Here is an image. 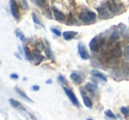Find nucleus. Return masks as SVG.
Wrapping results in <instances>:
<instances>
[{
	"label": "nucleus",
	"instance_id": "nucleus-26",
	"mask_svg": "<svg viewBox=\"0 0 129 120\" xmlns=\"http://www.w3.org/2000/svg\"><path fill=\"white\" fill-rule=\"evenodd\" d=\"M14 34H15V35L17 36V37H19L20 39V41H22V42H24L26 40V37H25V35L23 34V33L21 32V31L20 30L19 28H16L14 30Z\"/></svg>",
	"mask_w": 129,
	"mask_h": 120
},
{
	"label": "nucleus",
	"instance_id": "nucleus-16",
	"mask_svg": "<svg viewBox=\"0 0 129 120\" xmlns=\"http://www.w3.org/2000/svg\"><path fill=\"white\" fill-rule=\"evenodd\" d=\"M14 90L16 91V93L18 94L19 95H20V97H22V98L24 99L25 101H27V102H31V103H33V100L31 98H29L28 96L27 95V94L25 93V92L23 91V90H21L20 88H19L18 87H15L14 88Z\"/></svg>",
	"mask_w": 129,
	"mask_h": 120
},
{
	"label": "nucleus",
	"instance_id": "nucleus-31",
	"mask_svg": "<svg viewBox=\"0 0 129 120\" xmlns=\"http://www.w3.org/2000/svg\"><path fill=\"white\" fill-rule=\"evenodd\" d=\"M57 81H59V82L61 83V84L64 86V85H67V79L64 77L63 75H58V77H57Z\"/></svg>",
	"mask_w": 129,
	"mask_h": 120
},
{
	"label": "nucleus",
	"instance_id": "nucleus-9",
	"mask_svg": "<svg viewBox=\"0 0 129 120\" xmlns=\"http://www.w3.org/2000/svg\"><path fill=\"white\" fill-rule=\"evenodd\" d=\"M51 10H52V13H53V16L56 20H57V21H59V22L64 21V20H66V15H64V13H63V12H61L60 10L56 8L54 6H51Z\"/></svg>",
	"mask_w": 129,
	"mask_h": 120
},
{
	"label": "nucleus",
	"instance_id": "nucleus-7",
	"mask_svg": "<svg viewBox=\"0 0 129 120\" xmlns=\"http://www.w3.org/2000/svg\"><path fill=\"white\" fill-rule=\"evenodd\" d=\"M77 47H78V53H79L80 57H81L83 60L90 59V55L88 54L86 46H85V44L82 43V42H80V43H78Z\"/></svg>",
	"mask_w": 129,
	"mask_h": 120
},
{
	"label": "nucleus",
	"instance_id": "nucleus-34",
	"mask_svg": "<svg viewBox=\"0 0 129 120\" xmlns=\"http://www.w3.org/2000/svg\"><path fill=\"white\" fill-rule=\"evenodd\" d=\"M20 7L23 10H28V5H27V2L25 1V0H22L20 1Z\"/></svg>",
	"mask_w": 129,
	"mask_h": 120
},
{
	"label": "nucleus",
	"instance_id": "nucleus-6",
	"mask_svg": "<svg viewBox=\"0 0 129 120\" xmlns=\"http://www.w3.org/2000/svg\"><path fill=\"white\" fill-rule=\"evenodd\" d=\"M10 9H11V13L13 15V17L19 21L20 19V9H19V6L17 4V2L15 0H11L10 1Z\"/></svg>",
	"mask_w": 129,
	"mask_h": 120
},
{
	"label": "nucleus",
	"instance_id": "nucleus-5",
	"mask_svg": "<svg viewBox=\"0 0 129 120\" xmlns=\"http://www.w3.org/2000/svg\"><path fill=\"white\" fill-rule=\"evenodd\" d=\"M63 89H64V92L66 93V95H67L68 99L71 101V102H72L74 106L81 107V104H80L79 100H78V98L76 97L75 94L74 93V91H73L72 89H70V88H67V87H64V86H63Z\"/></svg>",
	"mask_w": 129,
	"mask_h": 120
},
{
	"label": "nucleus",
	"instance_id": "nucleus-33",
	"mask_svg": "<svg viewBox=\"0 0 129 120\" xmlns=\"http://www.w3.org/2000/svg\"><path fill=\"white\" fill-rule=\"evenodd\" d=\"M124 56H125V60H127V61L129 62V45L125 46V50H124Z\"/></svg>",
	"mask_w": 129,
	"mask_h": 120
},
{
	"label": "nucleus",
	"instance_id": "nucleus-40",
	"mask_svg": "<svg viewBox=\"0 0 129 120\" xmlns=\"http://www.w3.org/2000/svg\"><path fill=\"white\" fill-rule=\"evenodd\" d=\"M14 55H15V56H16V57H18V58H19V59H21V57H20V56H19V55H18V53H15V54H14Z\"/></svg>",
	"mask_w": 129,
	"mask_h": 120
},
{
	"label": "nucleus",
	"instance_id": "nucleus-14",
	"mask_svg": "<svg viewBox=\"0 0 129 120\" xmlns=\"http://www.w3.org/2000/svg\"><path fill=\"white\" fill-rule=\"evenodd\" d=\"M83 88H81V96H82V100L83 102H84L85 106L88 109H92L93 108V103H92V101L89 99V97L87 96L86 94L83 93Z\"/></svg>",
	"mask_w": 129,
	"mask_h": 120
},
{
	"label": "nucleus",
	"instance_id": "nucleus-12",
	"mask_svg": "<svg viewBox=\"0 0 129 120\" xmlns=\"http://www.w3.org/2000/svg\"><path fill=\"white\" fill-rule=\"evenodd\" d=\"M70 78L75 84H81V83H82V81H83L82 76H81V73L78 72H73L72 73L70 74Z\"/></svg>",
	"mask_w": 129,
	"mask_h": 120
},
{
	"label": "nucleus",
	"instance_id": "nucleus-29",
	"mask_svg": "<svg viewBox=\"0 0 129 120\" xmlns=\"http://www.w3.org/2000/svg\"><path fill=\"white\" fill-rule=\"evenodd\" d=\"M45 46L44 43H43V41H38L36 43V50H39V51H42V50H45Z\"/></svg>",
	"mask_w": 129,
	"mask_h": 120
},
{
	"label": "nucleus",
	"instance_id": "nucleus-41",
	"mask_svg": "<svg viewBox=\"0 0 129 120\" xmlns=\"http://www.w3.org/2000/svg\"><path fill=\"white\" fill-rule=\"evenodd\" d=\"M27 79L26 77H24V78H23V81H27Z\"/></svg>",
	"mask_w": 129,
	"mask_h": 120
},
{
	"label": "nucleus",
	"instance_id": "nucleus-4",
	"mask_svg": "<svg viewBox=\"0 0 129 120\" xmlns=\"http://www.w3.org/2000/svg\"><path fill=\"white\" fill-rule=\"evenodd\" d=\"M97 12H98V16L102 20H109L112 18L114 15L111 13H110L109 10L106 8L105 5H101L99 7H97Z\"/></svg>",
	"mask_w": 129,
	"mask_h": 120
},
{
	"label": "nucleus",
	"instance_id": "nucleus-42",
	"mask_svg": "<svg viewBox=\"0 0 129 120\" xmlns=\"http://www.w3.org/2000/svg\"><path fill=\"white\" fill-rule=\"evenodd\" d=\"M87 120H92V119H91V118H88Z\"/></svg>",
	"mask_w": 129,
	"mask_h": 120
},
{
	"label": "nucleus",
	"instance_id": "nucleus-8",
	"mask_svg": "<svg viewBox=\"0 0 129 120\" xmlns=\"http://www.w3.org/2000/svg\"><path fill=\"white\" fill-rule=\"evenodd\" d=\"M119 36H120V34H119V32L118 31V29H114V30L111 33V34H110L109 38H108V40H107L108 46H111V45H113L114 43L116 44V43H118V40L119 39Z\"/></svg>",
	"mask_w": 129,
	"mask_h": 120
},
{
	"label": "nucleus",
	"instance_id": "nucleus-1",
	"mask_svg": "<svg viewBox=\"0 0 129 120\" xmlns=\"http://www.w3.org/2000/svg\"><path fill=\"white\" fill-rule=\"evenodd\" d=\"M107 30L106 32H104L100 34H97L95 37H93L91 39V41L89 42V49L91 50V51L96 52L104 46V44L105 43L106 41V36H107Z\"/></svg>",
	"mask_w": 129,
	"mask_h": 120
},
{
	"label": "nucleus",
	"instance_id": "nucleus-36",
	"mask_svg": "<svg viewBox=\"0 0 129 120\" xmlns=\"http://www.w3.org/2000/svg\"><path fill=\"white\" fill-rule=\"evenodd\" d=\"M10 78H11L12 79H18L19 75L17 73H12L11 75H10Z\"/></svg>",
	"mask_w": 129,
	"mask_h": 120
},
{
	"label": "nucleus",
	"instance_id": "nucleus-20",
	"mask_svg": "<svg viewBox=\"0 0 129 120\" xmlns=\"http://www.w3.org/2000/svg\"><path fill=\"white\" fill-rule=\"evenodd\" d=\"M9 102H10V104H11L13 107H14L15 109H21V110H24L25 111L26 110V109L24 108V106L22 105L21 103H20L19 101H17V100H15V99H13V98H11L9 100Z\"/></svg>",
	"mask_w": 129,
	"mask_h": 120
},
{
	"label": "nucleus",
	"instance_id": "nucleus-28",
	"mask_svg": "<svg viewBox=\"0 0 129 120\" xmlns=\"http://www.w3.org/2000/svg\"><path fill=\"white\" fill-rule=\"evenodd\" d=\"M104 114H105V116H107V117L111 118V119H114V120L117 119V116L111 110V109H107V110H105L104 111Z\"/></svg>",
	"mask_w": 129,
	"mask_h": 120
},
{
	"label": "nucleus",
	"instance_id": "nucleus-27",
	"mask_svg": "<svg viewBox=\"0 0 129 120\" xmlns=\"http://www.w3.org/2000/svg\"><path fill=\"white\" fill-rule=\"evenodd\" d=\"M32 18H33V21H34L35 24H36V25H39V26H42V27H44V26H43V24L42 23V21L40 20L39 17H38L35 13H32Z\"/></svg>",
	"mask_w": 129,
	"mask_h": 120
},
{
	"label": "nucleus",
	"instance_id": "nucleus-35",
	"mask_svg": "<svg viewBox=\"0 0 129 120\" xmlns=\"http://www.w3.org/2000/svg\"><path fill=\"white\" fill-rule=\"evenodd\" d=\"M124 40H125V42H129V29L127 28L126 32H125V35H124Z\"/></svg>",
	"mask_w": 129,
	"mask_h": 120
},
{
	"label": "nucleus",
	"instance_id": "nucleus-17",
	"mask_svg": "<svg viewBox=\"0 0 129 120\" xmlns=\"http://www.w3.org/2000/svg\"><path fill=\"white\" fill-rule=\"evenodd\" d=\"M77 34L78 32H76V31H64L63 33V37L66 41H70V40L74 39Z\"/></svg>",
	"mask_w": 129,
	"mask_h": 120
},
{
	"label": "nucleus",
	"instance_id": "nucleus-11",
	"mask_svg": "<svg viewBox=\"0 0 129 120\" xmlns=\"http://www.w3.org/2000/svg\"><path fill=\"white\" fill-rule=\"evenodd\" d=\"M90 74L92 75V77L95 78L96 79H99V81H107V76L105 75V74L104 73V72H100V71L98 70H95V69H92L91 71H90Z\"/></svg>",
	"mask_w": 129,
	"mask_h": 120
},
{
	"label": "nucleus",
	"instance_id": "nucleus-30",
	"mask_svg": "<svg viewBox=\"0 0 129 120\" xmlns=\"http://www.w3.org/2000/svg\"><path fill=\"white\" fill-rule=\"evenodd\" d=\"M120 111L121 113L126 117H129V107H121L120 108Z\"/></svg>",
	"mask_w": 129,
	"mask_h": 120
},
{
	"label": "nucleus",
	"instance_id": "nucleus-38",
	"mask_svg": "<svg viewBox=\"0 0 129 120\" xmlns=\"http://www.w3.org/2000/svg\"><path fill=\"white\" fill-rule=\"evenodd\" d=\"M28 115H29V116H31V118H32L33 120H37V118H36V116H34V115H32V114H31V113H28Z\"/></svg>",
	"mask_w": 129,
	"mask_h": 120
},
{
	"label": "nucleus",
	"instance_id": "nucleus-18",
	"mask_svg": "<svg viewBox=\"0 0 129 120\" xmlns=\"http://www.w3.org/2000/svg\"><path fill=\"white\" fill-rule=\"evenodd\" d=\"M32 55H33V58H34V60H36V65H38V64L41 63V62L43 60V55L40 53L39 50H33V52H32Z\"/></svg>",
	"mask_w": 129,
	"mask_h": 120
},
{
	"label": "nucleus",
	"instance_id": "nucleus-13",
	"mask_svg": "<svg viewBox=\"0 0 129 120\" xmlns=\"http://www.w3.org/2000/svg\"><path fill=\"white\" fill-rule=\"evenodd\" d=\"M45 55H46V57H48V58L51 59L52 61H54L55 60V55H54V52L52 51L51 50V47H50V45L49 44V43L46 41V46H45Z\"/></svg>",
	"mask_w": 129,
	"mask_h": 120
},
{
	"label": "nucleus",
	"instance_id": "nucleus-22",
	"mask_svg": "<svg viewBox=\"0 0 129 120\" xmlns=\"http://www.w3.org/2000/svg\"><path fill=\"white\" fill-rule=\"evenodd\" d=\"M112 78L116 81H121L124 77H123V74H121V72H120V71L118 70V69L115 68V69H113V72H112Z\"/></svg>",
	"mask_w": 129,
	"mask_h": 120
},
{
	"label": "nucleus",
	"instance_id": "nucleus-15",
	"mask_svg": "<svg viewBox=\"0 0 129 120\" xmlns=\"http://www.w3.org/2000/svg\"><path fill=\"white\" fill-rule=\"evenodd\" d=\"M85 89L88 92L91 93L92 95H95V92L97 90V85L96 83H93V82H88L85 85Z\"/></svg>",
	"mask_w": 129,
	"mask_h": 120
},
{
	"label": "nucleus",
	"instance_id": "nucleus-24",
	"mask_svg": "<svg viewBox=\"0 0 129 120\" xmlns=\"http://www.w3.org/2000/svg\"><path fill=\"white\" fill-rule=\"evenodd\" d=\"M118 32H119L120 36L124 37V35H125V32H126V30H127L126 26H125L124 23H120L119 25L118 26Z\"/></svg>",
	"mask_w": 129,
	"mask_h": 120
},
{
	"label": "nucleus",
	"instance_id": "nucleus-10",
	"mask_svg": "<svg viewBox=\"0 0 129 120\" xmlns=\"http://www.w3.org/2000/svg\"><path fill=\"white\" fill-rule=\"evenodd\" d=\"M111 56L113 57V58L118 59L122 57V50H121V44L120 43H117L115 44L114 48L111 50Z\"/></svg>",
	"mask_w": 129,
	"mask_h": 120
},
{
	"label": "nucleus",
	"instance_id": "nucleus-32",
	"mask_svg": "<svg viewBox=\"0 0 129 120\" xmlns=\"http://www.w3.org/2000/svg\"><path fill=\"white\" fill-rule=\"evenodd\" d=\"M50 31H51V32L57 36L63 35V34L60 32V30H59V29H57V28H56V27H51V28H50Z\"/></svg>",
	"mask_w": 129,
	"mask_h": 120
},
{
	"label": "nucleus",
	"instance_id": "nucleus-21",
	"mask_svg": "<svg viewBox=\"0 0 129 120\" xmlns=\"http://www.w3.org/2000/svg\"><path fill=\"white\" fill-rule=\"evenodd\" d=\"M67 24L68 26H79L80 25L79 22H78V20L74 18L72 13H69V16H68V19H67Z\"/></svg>",
	"mask_w": 129,
	"mask_h": 120
},
{
	"label": "nucleus",
	"instance_id": "nucleus-3",
	"mask_svg": "<svg viewBox=\"0 0 129 120\" xmlns=\"http://www.w3.org/2000/svg\"><path fill=\"white\" fill-rule=\"evenodd\" d=\"M105 4V6L108 10L110 11V13H111L113 15L115 14H118L119 13H122L121 12V7L122 4H118L116 1H106L104 2Z\"/></svg>",
	"mask_w": 129,
	"mask_h": 120
},
{
	"label": "nucleus",
	"instance_id": "nucleus-23",
	"mask_svg": "<svg viewBox=\"0 0 129 120\" xmlns=\"http://www.w3.org/2000/svg\"><path fill=\"white\" fill-rule=\"evenodd\" d=\"M24 53H25V57H26V59H27V60H28V61L34 60L32 53L30 52V50H29V49L27 46H24Z\"/></svg>",
	"mask_w": 129,
	"mask_h": 120
},
{
	"label": "nucleus",
	"instance_id": "nucleus-39",
	"mask_svg": "<svg viewBox=\"0 0 129 120\" xmlns=\"http://www.w3.org/2000/svg\"><path fill=\"white\" fill-rule=\"evenodd\" d=\"M51 83H52V79H48L46 81V84H51Z\"/></svg>",
	"mask_w": 129,
	"mask_h": 120
},
{
	"label": "nucleus",
	"instance_id": "nucleus-2",
	"mask_svg": "<svg viewBox=\"0 0 129 120\" xmlns=\"http://www.w3.org/2000/svg\"><path fill=\"white\" fill-rule=\"evenodd\" d=\"M78 19H79L81 22H83V23L89 24V23L94 22L96 20V14H95V12L88 11V10L81 11V12H80L79 14H78Z\"/></svg>",
	"mask_w": 129,
	"mask_h": 120
},
{
	"label": "nucleus",
	"instance_id": "nucleus-37",
	"mask_svg": "<svg viewBox=\"0 0 129 120\" xmlns=\"http://www.w3.org/2000/svg\"><path fill=\"white\" fill-rule=\"evenodd\" d=\"M31 89H32L33 91H38V90L40 89V87L38 86V85H34V86H32Z\"/></svg>",
	"mask_w": 129,
	"mask_h": 120
},
{
	"label": "nucleus",
	"instance_id": "nucleus-19",
	"mask_svg": "<svg viewBox=\"0 0 129 120\" xmlns=\"http://www.w3.org/2000/svg\"><path fill=\"white\" fill-rule=\"evenodd\" d=\"M122 74L125 79L129 81V63L125 62L122 65Z\"/></svg>",
	"mask_w": 129,
	"mask_h": 120
},
{
	"label": "nucleus",
	"instance_id": "nucleus-25",
	"mask_svg": "<svg viewBox=\"0 0 129 120\" xmlns=\"http://www.w3.org/2000/svg\"><path fill=\"white\" fill-rule=\"evenodd\" d=\"M32 3H34L36 6L39 7H45L47 6V1L45 0H33Z\"/></svg>",
	"mask_w": 129,
	"mask_h": 120
}]
</instances>
